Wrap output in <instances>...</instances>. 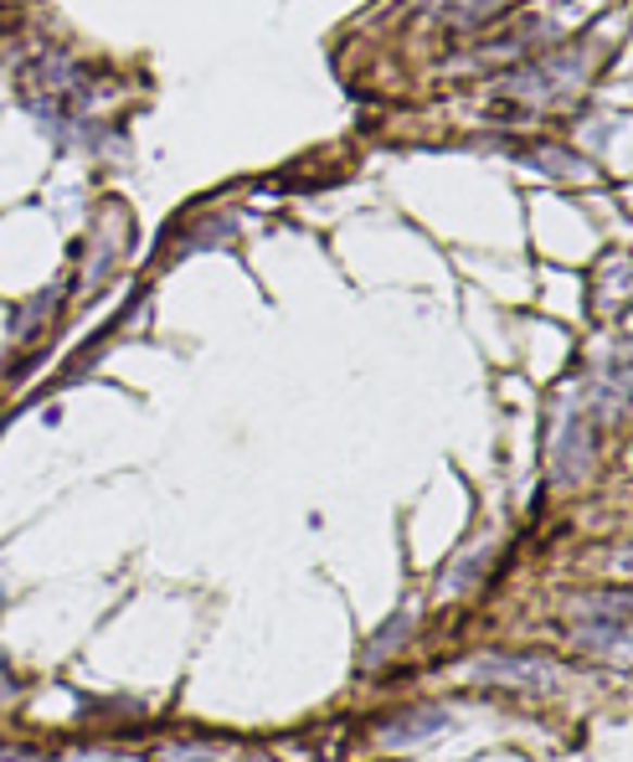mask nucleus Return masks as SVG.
<instances>
[{
    "instance_id": "obj_1",
    "label": "nucleus",
    "mask_w": 633,
    "mask_h": 762,
    "mask_svg": "<svg viewBox=\"0 0 633 762\" xmlns=\"http://www.w3.org/2000/svg\"><path fill=\"white\" fill-rule=\"evenodd\" d=\"M577 645L582 649H623L629 645V598L623 592H593L577 598Z\"/></svg>"
},
{
    "instance_id": "obj_7",
    "label": "nucleus",
    "mask_w": 633,
    "mask_h": 762,
    "mask_svg": "<svg viewBox=\"0 0 633 762\" xmlns=\"http://www.w3.org/2000/svg\"><path fill=\"white\" fill-rule=\"evenodd\" d=\"M490 5H499V0H443L438 16L448 21V26H479L484 16H495Z\"/></svg>"
},
{
    "instance_id": "obj_2",
    "label": "nucleus",
    "mask_w": 633,
    "mask_h": 762,
    "mask_svg": "<svg viewBox=\"0 0 633 762\" xmlns=\"http://www.w3.org/2000/svg\"><path fill=\"white\" fill-rule=\"evenodd\" d=\"M552 660H535V654H479L474 665L464 670L479 685H510V690H546L556 680Z\"/></svg>"
},
{
    "instance_id": "obj_6",
    "label": "nucleus",
    "mask_w": 633,
    "mask_h": 762,
    "mask_svg": "<svg viewBox=\"0 0 633 762\" xmlns=\"http://www.w3.org/2000/svg\"><path fill=\"white\" fill-rule=\"evenodd\" d=\"M484 562H490V541H479V547L469 551V562L458 557L454 567H448V577H443V598H458V592H469V587L479 583V572H484Z\"/></svg>"
},
{
    "instance_id": "obj_4",
    "label": "nucleus",
    "mask_w": 633,
    "mask_h": 762,
    "mask_svg": "<svg viewBox=\"0 0 633 762\" xmlns=\"http://www.w3.org/2000/svg\"><path fill=\"white\" fill-rule=\"evenodd\" d=\"M443 726H448V711H443V705H417V711H402L396 722L381 726L377 742L402 752V747H417V742H428V737H438Z\"/></svg>"
},
{
    "instance_id": "obj_8",
    "label": "nucleus",
    "mask_w": 633,
    "mask_h": 762,
    "mask_svg": "<svg viewBox=\"0 0 633 762\" xmlns=\"http://www.w3.org/2000/svg\"><path fill=\"white\" fill-rule=\"evenodd\" d=\"M531 165H541V171H561V180H577L582 176V160H572V155H561V150H531Z\"/></svg>"
},
{
    "instance_id": "obj_3",
    "label": "nucleus",
    "mask_w": 633,
    "mask_h": 762,
    "mask_svg": "<svg viewBox=\"0 0 633 762\" xmlns=\"http://www.w3.org/2000/svg\"><path fill=\"white\" fill-rule=\"evenodd\" d=\"M582 73V58H552V62H535L526 73H510L499 83V93L510 98H531V103H552L561 83H572Z\"/></svg>"
},
{
    "instance_id": "obj_5",
    "label": "nucleus",
    "mask_w": 633,
    "mask_h": 762,
    "mask_svg": "<svg viewBox=\"0 0 633 762\" xmlns=\"http://www.w3.org/2000/svg\"><path fill=\"white\" fill-rule=\"evenodd\" d=\"M407 639H413V613H396L392 624H387L377 639H371V645L360 649V670H377L381 660H392V654L407 645Z\"/></svg>"
}]
</instances>
